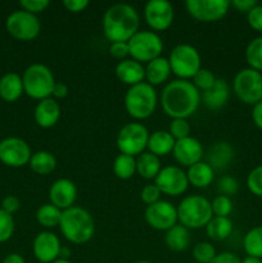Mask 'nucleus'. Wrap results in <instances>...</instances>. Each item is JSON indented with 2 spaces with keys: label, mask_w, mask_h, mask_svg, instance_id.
<instances>
[{
  "label": "nucleus",
  "mask_w": 262,
  "mask_h": 263,
  "mask_svg": "<svg viewBox=\"0 0 262 263\" xmlns=\"http://www.w3.org/2000/svg\"><path fill=\"white\" fill-rule=\"evenodd\" d=\"M202 95L189 80H174L163 87L161 95L162 109L172 120H188L197 112Z\"/></svg>",
  "instance_id": "nucleus-1"
},
{
  "label": "nucleus",
  "mask_w": 262,
  "mask_h": 263,
  "mask_svg": "<svg viewBox=\"0 0 262 263\" xmlns=\"http://www.w3.org/2000/svg\"><path fill=\"white\" fill-rule=\"evenodd\" d=\"M140 17L133 5L118 3L108 8L103 17V31L110 43H127L139 31Z\"/></svg>",
  "instance_id": "nucleus-2"
},
{
  "label": "nucleus",
  "mask_w": 262,
  "mask_h": 263,
  "mask_svg": "<svg viewBox=\"0 0 262 263\" xmlns=\"http://www.w3.org/2000/svg\"><path fill=\"white\" fill-rule=\"evenodd\" d=\"M59 229L72 244H85L94 236L95 222L89 211L73 205L62 212Z\"/></svg>",
  "instance_id": "nucleus-3"
},
{
  "label": "nucleus",
  "mask_w": 262,
  "mask_h": 263,
  "mask_svg": "<svg viewBox=\"0 0 262 263\" xmlns=\"http://www.w3.org/2000/svg\"><path fill=\"white\" fill-rule=\"evenodd\" d=\"M213 217L211 202L202 195H189L177 207V220L186 229L198 230L207 226Z\"/></svg>",
  "instance_id": "nucleus-4"
},
{
  "label": "nucleus",
  "mask_w": 262,
  "mask_h": 263,
  "mask_svg": "<svg viewBox=\"0 0 262 263\" xmlns=\"http://www.w3.org/2000/svg\"><path fill=\"white\" fill-rule=\"evenodd\" d=\"M158 97L154 86L148 82H140L128 87L125 95V108L135 120H145L154 113Z\"/></svg>",
  "instance_id": "nucleus-5"
},
{
  "label": "nucleus",
  "mask_w": 262,
  "mask_h": 263,
  "mask_svg": "<svg viewBox=\"0 0 262 263\" xmlns=\"http://www.w3.org/2000/svg\"><path fill=\"white\" fill-rule=\"evenodd\" d=\"M22 81L26 94L38 100L51 98L53 87L55 85L53 72L49 67L41 63H33L28 66L23 73Z\"/></svg>",
  "instance_id": "nucleus-6"
},
{
  "label": "nucleus",
  "mask_w": 262,
  "mask_h": 263,
  "mask_svg": "<svg viewBox=\"0 0 262 263\" xmlns=\"http://www.w3.org/2000/svg\"><path fill=\"white\" fill-rule=\"evenodd\" d=\"M172 73L180 80H189L195 76L202 67V59L197 49L189 44H179L171 50L169 57Z\"/></svg>",
  "instance_id": "nucleus-7"
},
{
  "label": "nucleus",
  "mask_w": 262,
  "mask_h": 263,
  "mask_svg": "<svg viewBox=\"0 0 262 263\" xmlns=\"http://www.w3.org/2000/svg\"><path fill=\"white\" fill-rule=\"evenodd\" d=\"M128 44V55L136 62H152L153 59L161 57L163 50V41L159 35L154 31H138L130 40Z\"/></svg>",
  "instance_id": "nucleus-8"
},
{
  "label": "nucleus",
  "mask_w": 262,
  "mask_h": 263,
  "mask_svg": "<svg viewBox=\"0 0 262 263\" xmlns=\"http://www.w3.org/2000/svg\"><path fill=\"white\" fill-rule=\"evenodd\" d=\"M233 87L240 102L257 104L262 100V73L252 68L240 69L234 77Z\"/></svg>",
  "instance_id": "nucleus-9"
},
{
  "label": "nucleus",
  "mask_w": 262,
  "mask_h": 263,
  "mask_svg": "<svg viewBox=\"0 0 262 263\" xmlns=\"http://www.w3.org/2000/svg\"><path fill=\"white\" fill-rule=\"evenodd\" d=\"M149 131L144 125L138 122L127 123L118 133L116 144L118 151L127 156H140L148 146Z\"/></svg>",
  "instance_id": "nucleus-10"
},
{
  "label": "nucleus",
  "mask_w": 262,
  "mask_h": 263,
  "mask_svg": "<svg viewBox=\"0 0 262 263\" xmlns=\"http://www.w3.org/2000/svg\"><path fill=\"white\" fill-rule=\"evenodd\" d=\"M7 31L10 36L20 41H30L39 36L41 30V23L39 18L32 13L26 10H15L10 13L7 18Z\"/></svg>",
  "instance_id": "nucleus-11"
},
{
  "label": "nucleus",
  "mask_w": 262,
  "mask_h": 263,
  "mask_svg": "<svg viewBox=\"0 0 262 263\" xmlns=\"http://www.w3.org/2000/svg\"><path fill=\"white\" fill-rule=\"evenodd\" d=\"M188 13L200 22H217L226 15L230 8L229 0H188Z\"/></svg>",
  "instance_id": "nucleus-12"
},
{
  "label": "nucleus",
  "mask_w": 262,
  "mask_h": 263,
  "mask_svg": "<svg viewBox=\"0 0 262 263\" xmlns=\"http://www.w3.org/2000/svg\"><path fill=\"white\" fill-rule=\"evenodd\" d=\"M154 184L159 189L162 194L170 197H179L182 193L186 192L189 186L186 172L177 166L162 167L159 174L154 179Z\"/></svg>",
  "instance_id": "nucleus-13"
},
{
  "label": "nucleus",
  "mask_w": 262,
  "mask_h": 263,
  "mask_svg": "<svg viewBox=\"0 0 262 263\" xmlns=\"http://www.w3.org/2000/svg\"><path fill=\"white\" fill-rule=\"evenodd\" d=\"M31 148L23 139L5 138L0 141V162L8 167H23L28 164Z\"/></svg>",
  "instance_id": "nucleus-14"
},
{
  "label": "nucleus",
  "mask_w": 262,
  "mask_h": 263,
  "mask_svg": "<svg viewBox=\"0 0 262 263\" xmlns=\"http://www.w3.org/2000/svg\"><path fill=\"white\" fill-rule=\"evenodd\" d=\"M145 221L152 229L158 231H167L177 225V208L167 200H158L146 207Z\"/></svg>",
  "instance_id": "nucleus-15"
},
{
  "label": "nucleus",
  "mask_w": 262,
  "mask_h": 263,
  "mask_svg": "<svg viewBox=\"0 0 262 263\" xmlns=\"http://www.w3.org/2000/svg\"><path fill=\"white\" fill-rule=\"evenodd\" d=\"M144 18L152 30L164 31L174 22V7L169 0H149L144 7Z\"/></svg>",
  "instance_id": "nucleus-16"
},
{
  "label": "nucleus",
  "mask_w": 262,
  "mask_h": 263,
  "mask_svg": "<svg viewBox=\"0 0 262 263\" xmlns=\"http://www.w3.org/2000/svg\"><path fill=\"white\" fill-rule=\"evenodd\" d=\"M61 249V240L51 231H41L33 239V256L41 263H53L58 259Z\"/></svg>",
  "instance_id": "nucleus-17"
},
{
  "label": "nucleus",
  "mask_w": 262,
  "mask_h": 263,
  "mask_svg": "<svg viewBox=\"0 0 262 263\" xmlns=\"http://www.w3.org/2000/svg\"><path fill=\"white\" fill-rule=\"evenodd\" d=\"M77 198V187L69 179H59L49 187L50 204L55 205L61 211H66L73 207Z\"/></svg>",
  "instance_id": "nucleus-18"
},
{
  "label": "nucleus",
  "mask_w": 262,
  "mask_h": 263,
  "mask_svg": "<svg viewBox=\"0 0 262 263\" xmlns=\"http://www.w3.org/2000/svg\"><path fill=\"white\" fill-rule=\"evenodd\" d=\"M172 154L180 164L185 167H192L193 164L202 161L203 146L198 139L189 136L181 140H176Z\"/></svg>",
  "instance_id": "nucleus-19"
},
{
  "label": "nucleus",
  "mask_w": 262,
  "mask_h": 263,
  "mask_svg": "<svg viewBox=\"0 0 262 263\" xmlns=\"http://www.w3.org/2000/svg\"><path fill=\"white\" fill-rule=\"evenodd\" d=\"M35 122L43 128H50L58 123L61 118V105L54 98H46L36 104L33 110Z\"/></svg>",
  "instance_id": "nucleus-20"
},
{
  "label": "nucleus",
  "mask_w": 262,
  "mask_h": 263,
  "mask_svg": "<svg viewBox=\"0 0 262 263\" xmlns=\"http://www.w3.org/2000/svg\"><path fill=\"white\" fill-rule=\"evenodd\" d=\"M116 76L123 84L128 86H134L145 79V68L140 62H136L134 59H123L116 66Z\"/></svg>",
  "instance_id": "nucleus-21"
},
{
  "label": "nucleus",
  "mask_w": 262,
  "mask_h": 263,
  "mask_svg": "<svg viewBox=\"0 0 262 263\" xmlns=\"http://www.w3.org/2000/svg\"><path fill=\"white\" fill-rule=\"evenodd\" d=\"M230 98V87L222 79H216L215 84L208 90L203 91L202 99L205 107L211 110H217L225 107Z\"/></svg>",
  "instance_id": "nucleus-22"
},
{
  "label": "nucleus",
  "mask_w": 262,
  "mask_h": 263,
  "mask_svg": "<svg viewBox=\"0 0 262 263\" xmlns=\"http://www.w3.org/2000/svg\"><path fill=\"white\" fill-rule=\"evenodd\" d=\"M171 73L172 71L169 58H164V57H158V58L153 59L145 67V80L152 86L164 84Z\"/></svg>",
  "instance_id": "nucleus-23"
},
{
  "label": "nucleus",
  "mask_w": 262,
  "mask_h": 263,
  "mask_svg": "<svg viewBox=\"0 0 262 263\" xmlns=\"http://www.w3.org/2000/svg\"><path fill=\"white\" fill-rule=\"evenodd\" d=\"M25 92L22 77L15 72L5 73L0 79V98L8 103H13L20 99Z\"/></svg>",
  "instance_id": "nucleus-24"
},
{
  "label": "nucleus",
  "mask_w": 262,
  "mask_h": 263,
  "mask_svg": "<svg viewBox=\"0 0 262 263\" xmlns=\"http://www.w3.org/2000/svg\"><path fill=\"white\" fill-rule=\"evenodd\" d=\"M234 158V149L226 141H218L215 145L211 146L208 152L207 163L213 170H221L228 167Z\"/></svg>",
  "instance_id": "nucleus-25"
},
{
  "label": "nucleus",
  "mask_w": 262,
  "mask_h": 263,
  "mask_svg": "<svg viewBox=\"0 0 262 263\" xmlns=\"http://www.w3.org/2000/svg\"><path fill=\"white\" fill-rule=\"evenodd\" d=\"M188 181L190 185L198 189H203L212 184L213 176H215V170L207 163V162H198L189 167L186 172Z\"/></svg>",
  "instance_id": "nucleus-26"
},
{
  "label": "nucleus",
  "mask_w": 262,
  "mask_h": 263,
  "mask_svg": "<svg viewBox=\"0 0 262 263\" xmlns=\"http://www.w3.org/2000/svg\"><path fill=\"white\" fill-rule=\"evenodd\" d=\"M175 143H176V140L172 138V135L169 131L158 130L149 135L148 146L146 148L154 156L163 157L174 151Z\"/></svg>",
  "instance_id": "nucleus-27"
},
{
  "label": "nucleus",
  "mask_w": 262,
  "mask_h": 263,
  "mask_svg": "<svg viewBox=\"0 0 262 263\" xmlns=\"http://www.w3.org/2000/svg\"><path fill=\"white\" fill-rule=\"evenodd\" d=\"M164 241L170 251L172 252H182L186 251L188 247L190 246V234L189 229L185 226L175 225L170 230L166 231L164 235Z\"/></svg>",
  "instance_id": "nucleus-28"
},
{
  "label": "nucleus",
  "mask_w": 262,
  "mask_h": 263,
  "mask_svg": "<svg viewBox=\"0 0 262 263\" xmlns=\"http://www.w3.org/2000/svg\"><path fill=\"white\" fill-rule=\"evenodd\" d=\"M161 170L162 164L159 161V157L154 156L151 152H144L136 158V172L143 179H156Z\"/></svg>",
  "instance_id": "nucleus-29"
},
{
  "label": "nucleus",
  "mask_w": 262,
  "mask_h": 263,
  "mask_svg": "<svg viewBox=\"0 0 262 263\" xmlns=\"http://www.w3.org/2000/svg\"><path fill=\"white\" fill-rule=\"evenodd\" d=\"M233 221L229 217H217L213 216L205 226V233L211 240L221 241L228 239L233 233Z\"/></svg>",
  "instance_id": "nucleus-30"
},
{
  "label": "nucleus",
  "mask_w": 262,
  "mask_h": 263,
  "mask_svg": "<svg viewBox=\"0 0 262 263\" xmlns=\"http://www.w3.org/2000/svg\"><path fill=\"white\" fill-rule=\"evenodd\" d=\"M31 170L35 174L45 176V175L51 174L57 167V158L54 157L53 153L46 151H39L31 156L30 162Z\"/></svg>",
  "instance_id": "nucleus-31"
},
{
  "label": "nucleus",
  "mask_w": 262,
  "mask_h": 263,
  "mask_svg": "<svg viewBox=\"0 0 262 263\" xmlns=\"http://www.w3.org/2000/svg\"><path fill=\"white\" fill-rule=\"evenodd\" d=\"M62 212L59 208L53 204H43L38 211H36V220L43 228L54 229L59 226L62 218Z\"/></svg>",
  "instance_id": "nucleus-32"
},
{
  "label": "nucleus",
  "mask_w": 262,
  "mask_h": 263,
  "mask_svg": "<svg viewBox=\"0 0 262 263\" xmlns=\"http://www.w3.org/2000/svg\"><path fill=\"white\" fill-rule=\"evenodd\" d=\"M113 172L121 180H128L136 172V159L135 157L127 154H118L113 162Z\"/></svg>",
  "instance_id": "nucleus-33"
},
{
  "label": "nucleus",
  "mask_w": 262,
  "mask_h": 263,
  "mask_svg": "<svg viewBox=\"0 0 262 263\" xmlns=\"http://www.w3.org/2000/svg\"><path fill=\"white\" fill-rule=\"evenodd\" d=\"M244 251L248 257L262 258V226H257L249 230L244 236Z\"/></svg>",
  "instance_id": "nucleus-34"
},
{
  "label": "nucleus",
  "mask_w": 262,
  "mask_h": 263,
  "mask_svg": "<svg viewBox=\"0 0 262 263\" xmlns=\"http://www.w3.org/2000/svg\"><path fill=\"white\" fill-rule=\"evenodd\" d=\"M246 59L249 68L262 72V36L253 39L246 49Z\"/></svg>",
  "instance_id": "nucleus-35"
},
{
  "label": "nucleus",
  "mask_w": 262,
  "mask_h": 263,
  "mask_svg": "<svg viewBox=\"0 0 262 263\" xmlns=\"http://www.w3.org/2000/svg\"><path fill=\"white\" fill-rule=\"evenodd\" d=\"M216 256H217L216 249L208 241L197 243L193 248V257L197 263H211Z\"/></svg>",
  "instance_id": "nucleus-36"
},
{
  "label": "nucleus",
  "mask_w": 262,
  "mask_h": 263,
  "mask_svg": "<svg viewBox=\"0 0 262 263\" xmlns=\"http://www.w3.org/2000/svg\"><path fill=\"white\" fill-rule=\"evenodd\" d=\"M211 207L212 213L217 217H229V215L233 212V200L230 197L220 194L211 202Z\"/></svg>",
  "instance_id": "nucleus-37"
},
{
  "label": "nucleus",
  "mask_w": 262,
  "mask_h": 263,
  "mask_svg": "<svg viewBox=\"0 0 262 263\" xmlns=\"http://www.w3.org/2000/svg\"><path fill=\"white\" fill-rule=\"evenodd\" d=\"M14 233V220L13 216L0 208V243L9 240Z\"/></svg>",
  "instance_id": "nucleus-38"
},
{
  "label": "nucleus",
  "mask_w": 262,
  "mask_h": 263,
  "mask_svg": "<svg viewBox=\"0 0 262 263\" xmlns=\"http://www.w3.org/2000/svg\"><path fill=\"white\" fill-rule=\"evenodd\" d=\"M215 81H216V77L211 69L200 68L199 71L195 73V76L193 77L192 82L198 90L205 91V90H208L213 84H215Z\"/></svg>",
  "instance_id": "nucleus-39"
},
{
  "label": "nucleus",
  "mask_w": 262,
  "mask_h": 263,
  "mask_svg": "<svg viewBox=\"0 0 262 263\" xmlns=\"http://www.w3.org/2000/svg\"><path fill=\"white\" fill-rule=\"evenodd\" d=\"M190 131H192V127H190L188 120L176 118V120H172L169 133L171 134L175 140H181V139L189 138Z\"/></svg>",
  "instance_id": "nucleus-40"
},
{
  "label": "nucleus",
  "mask_w": 262,
  "mask_h": 263,
  "mask_svg": "<svg viewBox=\"0 0 262 263\" xmlns=\"http://www.w3.org/2000/svg\"><path fill=\"white\" fill-rule=\"evenodd\" d=\"M247 186L252 194L262 197V166L252 170L247 179Z\"/></svg>",
  "instance_id": "nucleus-41"
},
{
  "label": "nucleus",
  "mask_w": 262,
  "mask_h": 263,
  "mask_svg": "<svg viewBox=\"0 0 262 263\" xmlns=\"http://www.w3.org/2000/svg\"><path fill=\"white\" fill-rule=\"evenodd\" d=\"M162 193L159 192V189L157 187L156 184L145 185V186L141 189L140 193V199L145 203L146 205L154 204L159 200V197H161Z\"/></svg>",
  "instance_id": "nucleus-42"
},
{
  "label": "nucleus",
  "mask_w": 262,
  "mask_h": 263,
  "mask_svg": "<svg viewBox=\"0 0 262 263\" xmlns=\"http://www.w3.org/2000/svg\"><path fill=\"white\" fill-rule=\"evenodd\" d=\"M50 3L48 0H21L20 5L22 7L23 10L32 14H38V13L44 12L46 8L49 7Z\"/></svg>",
  "instance_id": "nucleus-43"
},
{
  "label": "nucleus",
  "mask_w": 262,
  "mask_h": 263,
  "mask_svg": "<svg viewBox=\"0 0 262 263\" xmlns=\"http://www.w3.org/2000/svg\"><path fill=\"white\" fill-rule=\"evenodd\" d=\"M238 181L231 176H223L218 181V192L221 193V195H226V197L234 195L238 192Z\"/></svg>",
  "instance_id": "nucleus-44"
},
{
  "label": "nucleus",
  "mask_w": 262,
  "mask_h": 263,
  "mask_svg": "<svg viewBox=\"0 0 262 263\" xmlns=\"http://www.w3.org/2000/svg\"><path fill=\"white\" fill-rule=\"evenodd\" d=\"M247 20H248L249 26H251L253 30L262 31V5L257 4L256 7L252 8L249 10V13L247 14Z\"/></svg>",
  "instance_id": "nucleus-45"
},
{
  "label": "nucleus",
  "mask_w": 262,
  "mask_h": 263,
  "mask_svg": "<svg viewBox=\"0 0 262 263\" xmlns=\"http://www.w3.org/2000/svg\"><path fill=\"white\" fill-rule=\"evenodd\" d=\"M109 54L113 57V58L123 61V59L128 55V44L123 43V41H118V43H110Z\"/></svg>",
  "instance_id": "nucleus-46"
},
{
  "label": "nucleus",
  "mask_w": 262,
  "mask_h": 263,
  "mask_svg": "<svg viewBox=\"0 0 262 263\" xmlns=\"http://www.w3.org/2000/svg\"><path fill=\"white\" fill-rule=\"evenodd\" d=\"M21 207V202L15 195H7L2 202V210L9 215L17 212Z\"/></svg>",
  "instance_id": "nucleus-47"
},
{
  "label": "nucleus",
  "mask_w": 262,
  "mask_h": 263,
  "mask_svg": "<svg viewBox=\"0 0 262 263\" xmlns=\"http://www.w3.org/2000/svg\"><path fill=\"white\" fill-rule=\"evenodd\" d=\"M64 8L71 13H80L89 7L87 0H64Z\"/></svg>",
  "instance_id": "nucleus-48"
},
{
  "label": "nucleus",
  "mask_w": 262,
  "mask_h": 263,
  "mask_svg": "<svg viewBox=\"0 0 262 263\" xmlns=\"http://www.w3.org/2000/svg\"><path fill=\"white\" fill-rule=\"evenodd\" d=\"M230 5H233L238 12L248 14L249 10L256 7L257 2L256 0H234V2H230Z\"/></svg>",
  "instance_id": "nucleus-49"
},
{
  "label": "nucleus",
  "mask_w": 262,
  "mask_h": 263,
  "mask_svg": "<svg viewBox=\"0 0 262 263\" xmlns=\"http://www.w3.org/2000/svg\"><path fill=\"white\" fill-rule=\"evenodd\" d=\"M211 263H241V259L231 252H223L218 253Z\"/></svg>",
  "instance_id": "nucleus-50"
},
{
  "label": "nucleus",
  "mask_w": 262,
  "mask_h": 263,
  "mask_svg": "<svg viewBox=\"0 0 262 263\" xmlns=\"http://www.w3.org/2000/svg\"><path fill=\"white\" fill-rule=\"evenodd\" d=\"M54 98L57 99H62V98H66L68 95V86H67L64 82H57L53 87V92H51Z\"/></svg>",
  "instance_id": "nucleus-51"
},
{
  "label": "nucleus",
  "mask_w": 262,
  "mask_h": 263,
  "mask_svg": "<svg viewBox=\"0 0 262 263\" xmlns=\"http://www.w3.org/2000/svg\"><path fill=\"white\" fill-rule=\"evenodd\" d=\"M252 120H253L254 125L262 130V100L253 105V109H252Z\"/></svg>",
  "instance_id": "nucleus-52"
},
{
  "label": "nucleus",
  "mask_w": 262,
  "mask_h": 263,
  "mask_svg": "<svg viewBox=\"0 0 262 263\" xmlns=\"http://www.w3.org/2000/svg\"><path fill=\"white\" fill-rule=\"evenodd\" d=\"M3 263H26L25 258L18 253H10L4 258Z\"/></svg>",
  "instance_id": "nucleus-53"
},
{
  "label": "nucleus",
  "mask_w": 262,
  "mask_h": 263,
  "mask_svg": "<svg viewBox=\"0 0 262 263\" xmlns=\"http://www.w3.org/2000/svg\"><path fill=\"white\" fill-rule=\"evenodd\" d=\"M241 263H262V259L254 258V257H247L241 261Z\"/></svg>",
  "instance_id": "nucleus-54"
},
{
  "label": "nucleus",
  "mask_w": 262,
  "mask_h": 263,
  "mask_svg": "<svg viewBox=\"0 0 262 263\" xmlns=\"http://www.w3.org/2000/svg\"><path fill=\"white\" fill-rule=\"evenodd\" d=\"M53 263H72L71 261H69V259H64V258H58V259H55V261H54Z\"/></svg>",
  "instance_id": "nucleus-55"
},
{
  "label": "nucleus",
  "mask_w": 262,
  "mask_h": 263,
  "mask_svg": "<svg viewBox=\"0 0 262 263\" xmlns=\"http://www.w3.org/2000/svg\"><path fill=\"white\" fill-rule=\"evenodd\" d=\"M135 263H152V262H148V261H139V262H135Z\"/></svg>",
  "instance_id": "nucleus-56"
},
{
  "label": "nucleus",
  "mask_w": 262,
  "mask_h": 263,
  "mask_svg": "<svg viewBox=\"0 0 262 263\" xmlns=\"http://www.w3.org/2000/svg\"><path fill=\"white\" fill-rule=\"evenodd\" d=\"M195 263H197V262H195Z\"/></svg>",
  "instance_id": "nucleus-57"
}]
</instances>
